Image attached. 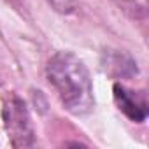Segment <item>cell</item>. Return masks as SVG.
<instances>
[{
  "instance_id": "1",
  "label": "cell",
  "mask_w": 149,
  "mask_h": 149,
  "mask_svg": "<svg viewBox=\"0 0 149 149\" xmlns=\"http://www.w3.org/2000/svg\"><path fill=\"white\" fill-rule=\"evenodd\" d=\"M47 79L65 109L76 116L93 109V84L86 65L72 53H56L47 63Z\"/></svg>"
},
{
  "instance_id": "2",
  "label": "cell",
  "mask_w": 149,
  "mask_h": 149,
  "mask_svg": "<svg viewBox=\"0 0 149 149\" xmlns=\"http://www.w3.org/2000/svg\"><path fill=\"white\" fill-rule=\"evenodd\" d=\"M4 125L14 147L33 146V128L28 109L23 100L11 97L4 105Z\"/></svg>"
},
{
  "instance_id": "3",
  "label": "cell",
  "mask_w": 149,
  "mask_h": 149,
  "mask_svg": "<svg viewBox=\"0 0 149 149\" xmlns=\"http://www.w3.org/2000/svg\"><path fill=\"white\" fill-rule=\"evenodd\" d=\"M114 100L119 107V111H123L132 121L135 123H142L147 118V102L144 98V95L132 91L121 84L114 86Z\"/></svg>"
},
{
  "instance_id": "4",
  "label": "cell",
  "mask_w": 149,
  "mask_h": 149,
  "mask_svg": "<svg viewBox=\"0 0 149 149\" xmlns=\"http://www.w3.org/2000/svg\"><path fill=\"white\" fill-rule=\"evenodd\" d=\"M109 68H112L116 72V76H121V77H128V76H133L137 72V67L133 63V60H130L128 56L125 54H119V53H114L111 54V60H109Z\"/></svg>"
},
{
  "instance_id": "5",
  "label": "cell",
  "mask_w": 149,
  "mask_h": 149,
  "mask_svg": "<svg viewBox=\"0 0 149 149\" xmlns=\"http://www.w3.org/2000/svg\"><path fill=\"white\" fill-rule=\"evenodd\" d=\"M53 6L61 13H70L74 9V0H53Z\"/></svg>"
}]
</instances>
